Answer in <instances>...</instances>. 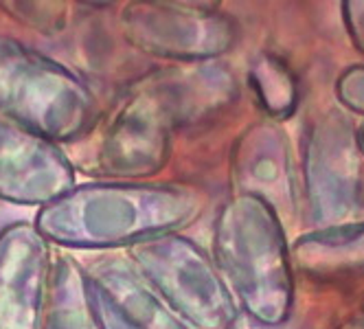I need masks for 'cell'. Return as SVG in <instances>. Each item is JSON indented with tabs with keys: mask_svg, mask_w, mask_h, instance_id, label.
<instances>
[{
	"mask_svg": "<svg viewBox=\"0 0 364 329\" xmlns=\"http://www.w3.org/2000/svg\"><path fill=\"white\" fill-rule=\"evenodd\" d=\"M301 264L316 274L364 272V224H343L316 231L296 244Z\"/></svg>",
	"mask_w": 364,
	"mask_h": 329,
	"instance_id": "cell-1",
	"label": "cell"
},
{
	"mask_svg": "<svg viewBox=\"0 0 364 329\" xmlns=\"http://www.w3.org/2000/svg\"><path fill=\"white\" fill-rule=\"evenodd\" d=\"M338 97L353 112L364 114V66H351L338 80Z\"/></svg>",
	"mask_w": 364,
	"mask_h": 329,
	"instance_id": "cell-2",
	"label": "cell"
},
{
	"mask_svg": "<svg viewBox=\"0 0 364 329\" xmlns=\"http://www.w3.org/2000/svg\"><path fill=\"white\" fill-rule=\"evenodd\" d=\"M358 145H360V147L364 149V128L360 130V136H358Z\"/></svg>",
	"mask_w": 364,
	"mask_h": 329,
	"instance_id": "cell-4",
	"label": "cell"
},
{
	"mask_svg": "<svg viewBox=\"0 0 364 329\" xmlns=\"http://www.w3.org/2000/svg\"><path fill=\"white\" fill-rule=\"evenodd\" d=\"M341 329H364V312H360L358 316H353L349 323H345Z\"/></svg>",
	"mask_w": 364,
	"mask_h": 329,
	"instance_id": "cell-3",
	"label": "cell"
}]
</instances>
